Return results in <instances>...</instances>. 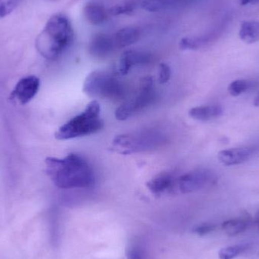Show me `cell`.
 Listing matches in <instances>:
<instances>
[{
  "label": "cell",
  "mask_w": 259,
  "mask_h": 259,
  "mask_svg": "<svg viewBox=\"0 0 259 259\" xmlns=\"http://www.w3.org/2000/svg\"><path fill=\"white\" fill-rule=\"evenodd\" d=\"M45 164L47 175L58 188H88L95 184L92 167L79 154L69 153L62 158L48 157Z\"/></svg>",
  "instance_id": "cell-1"
},
{
  "label": "cell",
  "mask_w": 259,
  "mask_h": 259,
  "mask_svg": "<svg viewBox=\"0 0 259 259\" xmlns=\"http://www.w3.org/2000/svg\"><path fill=\"white\" fill-rule=\"evenodd\" d=\"M74 29L68 16L62 13L50 17L38 35L35 47L47 60L60 58L74 42Z\"/></svg>",
  "instance_id": "cell-2"
},
{
  "label": "cell",
  "mask_w": 259,
  "mask_h": 259,
  "mask_svg": "<svg viewBox=\"0 0 259 259\" xmlns=\"http://www.w3.org/2000/svg\"><path fill=\"white\" fill-rule=\"evenodd\" d=\"M100 114V103L97 100H93L82 113L76 115L59 127L55 134V137L58 140H68L99 132L103 127Z\"/></svg>",
  "instance_id": "cell-3"
},
{
  "label": "cell",
  "mask_w": 259,
  "mask_h": 259,
  "mask_svg": "<svg viewBox=\"0 0 259 259\" xmlns=\"http://www.w3.org/2000/svg\"><path fill=\"white\" fill-rule=\"evenodd\" d=\"M83 91L89 97L113 100L123 97L124 88L113 73L96 70L86 77Z\"/></svg>",
  "instance_id": "cell-4"
},
{
  "label": "cell",
  "mask_w": 259,
  "mask_h": 259,
  "mask_svg": "<svg viewBox=\"0 0 259 259\" xmlns=\"http://www.w3.org/2000/svg\"><path fill=\"white\" fill-rule=\"evenodd\" d=\"M164 142L161 133L154 131L124 134L117 136L112 141V149L122 154H131L154 149Z\"/></svg>",
  "instance_id": "cell-5"
},
{
  "label": "cell",
  "mask_w": 259,
  "mask_h": 259,
  "mask_svg": "<svg viewBox=\"0 0 259 259\" xmlns=\"http://www.w3.org/2000/svg\"><path fill=\"white\" fill-rule=\"evenodd\" d=\"M154 88L155 85L152 77H143L140 82V91L137 95L116 109L115 118L119 121H124L152 104L155 97Z\"/></svg>",
  "instance_id": "cell-6"
},
{
  "label": "cell",
  "mask_w": 259,
  "mask_h": 259,
  "mask_svg": "<svg viewBox=\"0 0 259 259\" xmlns=\"http://www.w3.org/2000/svg\"><path fill=\"white\" fill-rule=\"evenodd\" d=\"M216 181L217 177L211 170L197 169L175 179L173 189L182 193H192L214 184Z\"/></svg>",
  "instance_id": "cell-7"
},
{
  "label": "cell",
  "mask_w": 259,
  "mask_h": 259,
  "mask_svg": "<svg viewBox=\"0 0 259 259\" xmlns=\"http://www.w3.org/2000/svg\"><path fill=\"white\" fill-rule=\"evenodd\" d=\"M40 81L34 75L23 77L17 83L16 86L11 93V99L17 100L21 105L30 103L39 89Z\"/></svg>",
  "instance_id": "cell-8"
},
{
  "label": "cell",
  "mask_w": 259,
  "mask_h": 259,
  "mask_svg": "<svg viewBox=\"0 0 259 259\" xmlns=\"http://www.w3.org/2000/svg\"><path fill=\"white\" fill-rule=\"evenodd\" d=\"M118 48L114 36L106 33H98L94 35L89 44V53L99 59L110 56Z\"/></svg>",
  "instance_id": "cell-9"
},
{
  "label": "cell",
  "mask_w": 259,
  "mask_h": 259,
  "mask_svg": "<svg viewBox=\"0 0 259 259\" xmlns=\"http://www.w3.org/2000/svg\"><path fill=\"white\" fill-rule=\"evenodd\" d=\"M152 55L136 50H127L121 55L118 65V72L121 75L128 74L133 67L152 61Z\"/></svg>",
  "instance_id": "cell-10"
},
{
  "label": "cell",
  "mask_w": 259,
  "mask_h": 259,
  "mask_svg": "<svg viewBox=\"0 0 259 259\" xmlns=\"http://www.w3.org/2000/svg\"><path fill=\"white\" fill-rule=\"evenodd\" d=\"M254 152L255 150L252 148H232L219 152L218 158L225 165H237L249 159Z\"/></svg>",
  "instance_id": "cell-11"
},
{
  "label": "cell",
  "mask_w": 259,
  "mask_h": 259,
  "mask_svg": "<svg viewBox=\"0 0 259 259\" xmlns=\"http://www.w3.org/2000/svg\"><path fill=\"white\" fill-rule=\"evenodd\" d=\"M196 1L197 0H144L141 6L146 12H159L184 8Z\"/></svg>",
  "instance_id": "cell-12"
},
{
  "label": "cell",
  "mask_w": 259,
  "mask_h": 259,
  "mask_svg": "<svg viewBox=\"0 0 259 259\" xmlns=\"http://www.w3.org/2000/svg\"><path fill=\"white\" fill-rule=\"evenodd\" d=\"M219 35V30H215L202 36H186L180 41L179 47L182 50H199L216 40Z\"/></svg>",
  "instance_id": "cell-13"
},
{
  "label": "cell",
  "mask_w": 259,
  "mask_h": 259,
  "mask_svg": "<svg viewBox=\"0 0 259 259\" xmlns=\"http://www.w3.org/2000/svg\"><path fill=\"white\" fill-rule=\"evenodd\" d=\"M83 15L91 24L100 25L108 19L109 14L103 5L97 2H89L83 7Z\"/></svg>",
  "instance_id": "cell-14"
},
{
  "label": "cell",
  "mask_w": 259,
  "mask_h": 259,
  "mask_svg": "<svg viewBox=\"0 0 259 259\" xmlns=\"http://www.w3.org/2000/svg\"><path fill=\"white\" fill-rule=\"evenodd\" d=\"M175 178L169 172H161L148 181L146 186L153 194H161L173 189Z\"/></svg>",
  "instance_id": "cell-15"
},
{
  "label": "cell",
  "mask_w": 259,
  "mask_h": 259,
  "mask_svg": "<svg viewBox=\"0 0 259 259\" xmlns=\"http://www.w3.org/2000/svg\"><path fill=\"white\" fill-rule=\"evenodd\" d=\"M141 36V31L139 27L135 26H128L120 29L115 33V38L117 47L118 48L130 47L137 42Z\"/></svg>",
  "instance_id": "cell-16"
},
{
  "label": "cell",
  "mask_w": 259,
  "mask_h": 259,
  "mask_svg": "<svg viewBox=\"0 0 259 259\" xmlns=\"http://www.w3.org/2000/svg\"><path fill=\"white\" fill-rule=\"evenodd\" d=\"M223 113L222 106H197L192 108L189 111V115L193 119L198 121H208L212 118H218Z\"/></svg>",
  "instance_id": "cell-17"
},
{
  "label": "cell",
  "mask_w": 259,
  "mask_h": 259,
  "mask_svg": "<svg viewBox=\"0 0 259 259\" xmlns=\"http://www.w3.org/2000/svg\"><path fill=\"white\" fill-rule=\"evenodd\" d=\"M239 37L242 41L248 44L258 42L259 21H243L239 30Z\"/></svg>",
  "instance_id": "cell-18"
},
{
  "label": "cell",
  "mask_w": 259,
  "mask_h": 259,
  "mask_svg": "<svg viewBox=\"0 0 259 259\" xmlns=\"http://www.w3.org/2000/svg\"><path fill=\"white\" fill-rule=\"evenodd\" d=\"M249 225L246 219H231L222 224V228L228 236H236L246 231Z\"/></svg>",
  "instance_id": "cell-19"
},
{
  "label": "cell",
  "mask_w": 259,
  "mask_h": 259,
  "mask_svg": "<svg viewBox=\"0 0 259 259\" xmlns=\"http://www.w3.org/2000/svg\"><path fill=\"white\" fill-rule=\"evenodd\" d=\"M137 7V4L133 0H125L112 6L108 10L109 15L119 16L122 15H130L134 12Z\"/></svg>",
  "instance_id": "cell-20"
},
{
  "label": "cell",
  "mask_w": 259,
  "mask_h": 259,
  "mask_svg": "<svg viewBox=\"0 0 259 259\" xmlns=\"http://www.w3.org/2000/svg\"><path fill=\"white\" fill-rule=\"evenodd\" d=\"M253 87V83L247 80H234L228 87V91L233 97H238L244 93L247 92Z\"/></svg>",
  "instance_id": "cell-21"
},
{
  "label": "cell",
  "mask_w": 259,
  "mask_h": 259,
  "mask_svg": "<svg viewBox=\"0 0 259 259\" xmlns=\"http://www.w3.org/2000/svg\"><path fill=\"white\" fill-rule=\"evenodd\" d=\"M248 245H237L222 248L219 252V259H234L247 250Z\"/></svg>",
  "instance_id": "cell-22"
},
{
  "label": "cell",
  "mask_w": 259,
  "mask_h": 259,
  "mask_svg": "<svg viewBox=\"0 0 259 259\" xmlns=\"http://www.w3.org/2000/svg\"><path fill=\"white\" fill-rule=\"evenodd\" d=\"M21 0H0V19L6 18L18 7Z\"/></svg>",
  "instance_id": "cell-23"
},
{
  "label": "cell",
  "mask_w": 259,
  "mask_h": 259,
  "mask_svg": "<svg viewBox=\"0 0 259 259\" xmlns=\"http://www.w3.org/2000/svg\"><path fill=\"white\" fill-rule=\"evenodd\" d=\"M171 76V70L168 65L161 63L158 70V81L160 83H165L170 80Z\"/></svg>",
  "instance_id": "cell-24"
},
{
  "label": "cell",
  "mask_w": 259,
  "mask_h": 259,
  "mask_svg": "<svg viewBox=\"0 0 259 259\" xmlns=\"http://www.w3.org/2000/svg\"><path fill=\"white\" fill-rule=\"evenodd\" d=\"M126 256L128 259H147L143 249L137 246H131L126 250Z\"/></svg>",
  "instance_id": "cell-25"
},
{
  "label": "cell",
  "mask_w": 259,
  "mask_h": 259,
  "mask_svg": "<svg viewBox=\"0 0 259 259\" xmlns=\"http://www.w3.org/2000/svg\"><path fill=\"white\" fill-rule=\"evenodd\" d=\"M215 228V225H211V224H203V225L196 227L193 229V232L196 233L198 235L204 236L212 232Z\"/></svg>",
  "instance_id": "cell-26"
},
{
  "label": "cell",
  "mask_w": 259,
  "mask_h": 259,
  "mask_svg": "<svg viewBox=\"0 0 259 259\" xmlns=\"http://www.w3.org/2000/svg\"><path fill=\"white\" fill-rule=\"evenodd\" d=\"M241 6H249V5H256L259 3V0H239Z\"/></svg>",
  "instance_id": "cell-27"
},
{
  "label": "cell",
  "mask_w": 259,
  "mask_h": 259,
  "mask_svg": "<svg viewBox=\"0 0 259 259\" xmlns=\"http://www.w3.org/2000/svg\"><path fill=\"white\" fill-rule=\"evenodd\" d=\"M255 223L256 225L257 228L259 229V211L257 213L255 217Z\"/></svg>",
  "instance_id": "cell-28"
},
{
  "label": "cell",
  "mask_w": 259,
  "mask_h": 259,
  "mask_svg": "<svg viewBox=\"0 0 259 259\" xmlns=\"http://www.w3.org/2000/svg\"><path fill=\"white\" fill-rule=\"evenodd\" d=\"M253 104L255 106H259V93L254 100Z\"/></svg>",
  "instance_id": "cell-29"
}]
</instances>
